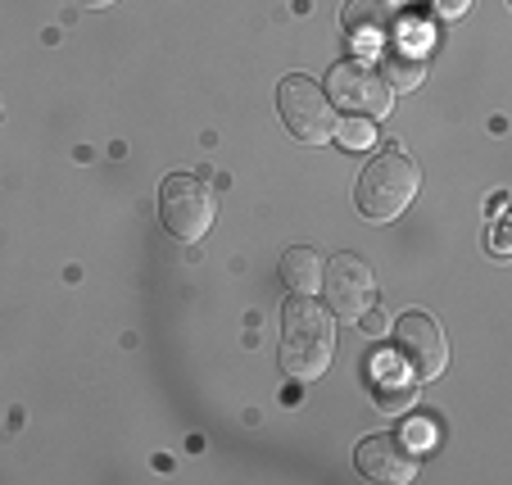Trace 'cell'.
I'll list each match as a JSON object with an SVG mask.
<instances>
[{
  "label": "cell",
  "mask_w": 512,
  "mask_h": 485,
  "mask_svg": "<svg viewBox=\"0 0 512 485\" xmlns=\"http://www.w3.org/2000/svg\"><path fill=\"white\" fill-rule=\"evenodd\" d=\"M336 354L331 313L309 295H290L281 309V368L295 381H318Z\"/></svg>",
  "instance_id": "1"
},
{
  "label": "cell",
  "mask_w": 512,
  "mask_h": 485,
  "mask_svg": "<svg viewBox=\"0 0 512 485\" xmlns=\"http://www.w3.org/2000/svg\"><path fill=\"white\" fill-rule=\"evenodd\" d=\"M417 186H422V173H417L413 155L390 146L363 168V177L354 186V204L368 223H395L408 204H413Z\"/></svg>",
  "instance_id": "2"
},
{
  "label": "cell",
  "mask_w": 512,
  "mask_h": 485,
  "mask_svg": "<svg viewBox=\"0 0 512 485\" xmlns=\"http://www.w3.org/2000/svg\"><path fill=\"white\" fill-rule=\"evenodd\" d=\"M213 214H218V204H213V191L204 177H186V173L164 177V186H159V218H164V232L173 241L195 245L213 227Z\"/></svg>",
  "instance_id": "3"
},
{
  "label": "cell",
  "mask_w": 512,
  "mask_h": 485,
  "mask_svg": "<svg viewBox=\"0 0 512 485\" xmlns=\"http://www.w3.org/2000/svg\"><path fill=\"white\" fill-rule=\"evenodd\" d=\"M277 109H281V123H286V132L295 136V141H304V146H327L331 141L336 118H331V100L318 82L300 78V73L281 78Z\"/></svg>",
  "instance_id": "4"
},
{
  "label": "cell",
  "mask_w": 512,
  "mask_h": 485,
  "mask_svg": "<svg viewBox=\"0 0 512 485\" xmlns=\"http://www.w3.org/2000/svg\"><path fill=\"white\" fill-rule=\"evenodd\" d=\"M327 91H331V105L349 109L354 118H386L390 105H395V91L386 87V78H381L368 59L336 64L327 73Z\"/></svg>",
  "instance_id": "5"
},
{
  "label": "cell",
  "mask_w": 512,
  "mask_h": 485,
  "mask_svg": "<svg viewBox=\"0 0 512 485\" xmlns=\"http://www.w3.org/2000/svg\"><path fill=\"white\" fill-rule=\"evenodd\" d=\"M395 340H399V359L413 368L417 381H435L449 368V340L426 313H404L395 322Z\"/></svg>",
  "instance_id": "6"
},
{
  "label": "cell",
  "mask_w": 512,
  "mask_h": 485,
  "mask_svg": "<svg viewBox=\"0 0 512 485\" xmlns=\"http://www.w3.org/2000/svg\"><path fill=\"white\" fill-rule=\"evenodd\" d=\"M322 286H327V304L340 318H358L377 295V277H372L363 254H336L322 268Z\"/></svg>",
  "instance_id": "7"
},
{
  "label": "cell",
  "mask_w": 512,
  "mask_h": 485,
  "mask_svg": "<svg viewBox=\"0 0 512 485\" xmlns=\"http://www.w3.org/2000/svg\"><path fill=\"white\" fill-rule=\"evenodd\" d=\"M340 28H345L349 46L372 55V50H386L390 37L399 32V5L395 0H345L340 10Z\"/></svg>",
  "instance_id": "8"
},
{
  "label": "cell",
  "mask_w": 512,
  "mask_h": 485,
  "mask_svg": "<svg viewBox=\"0 0 512 485\" xmlns=\"http://www.w3.org/2000/svg\"><path fill=\"white\" fill-rule=\"evenodd\" d=\"M358 472L368 476V481H390V485H404L417 476V449L408 445V440L390 436V431H377V436H368L363 445H358L354 454Z\"/></svg>",
  "instance_id": "9"
},
{
  "label": "cell",
  "mask_w": 512,
  "mask_h": 485,
  "mask_svg": "<svg viewBox=\"0 0 512 485\" xmlns=\"http://www.w3.org/2000/svg\"><path fill=\"white\" fill-rule=\"evenodd\" d=\"M281 282H286V291H295V295L318 291V286H322L318 250H309V245H290V250L281 254Z\"/></svg>",
  "instance_id": "10"
},
{
  "label": "cell",
  "mask_w": 512,
  "mask_h": 485,
  "mask_svg": "<svg viewBox=\"0 0 512 485\" xmlns=\"http://www.w3.org/2000/svg\"><path fill=\"white\" fill-rule=\"evenodd\" d=\"M377 73L386 78L390 91H413V87H422L426 64H422V55H417V50L386 46V50H381V68H377Z\"/></svg>",
  "instance_id": "11"
},
{
  "label": "cell",
  "mask_w": 512,
  "mask_h": 485,
  "mask_svg": "<svg viewBox=\"0 0 512 485\" xmlns=\"http://www.w3.org/2000/svg\"><path fill=\"white\" fill-rule=\"evenodd\" d=\"M413 399H417L413 386H408V381H399V386H395V381H390V372H386V363L377 359V404L386 408V413H404Z\"/></svg>",
  "instance_id": "12"
},
{
  "label": "cell",
  "mask_w": 512,
  "mask_h": 485,
  "mask_svg": "<svg viewBox=\"0 0 512 485\" xmlns=\"http://www.w3.org/2000/svg\"><path fill=\"white\" fill-rule=\"evenodd\" d=\"M336 141L345 150H368V146H377V127H372V118H354V114H349L345 123L336 127Z\"/></svg>",
  "instance_id": "13"
},
{
  "label": "cell",
  "mask_w": 512,
  "mask_h": 485,
  "mask_svg": "<svg viewBox=\"0 0 512 485\" xmlns=\"http://www.w3.org/2000/svg\"><path fill=\"white\" fill-rule=\"evenodd\" d=\"M358 318H363V336H368V340H377V336H386V331H390V318L381 309H372V313L363 309Z\"/></svg>",
  "instance_id": "14"
},
{
  "label": "cell",
  "mask_w": 512,
  "mask_h": 485,
  "mask_svg": "<svg viewBox=\"0 0 512 485\" xmlns=\"http://www.w3.org/2000/svg\"><path fill=\"white\" fill-rule=\"evenodd\" d=\"M426 5H431V14H440V19H458V14H467L472 0H426Z\"/></svg>",
  "instance_id": "15"
},
{
  "label": "cell",
  "mask_w": 512,
  "mask_h": 485,
  "mask_svg": "<svg viewBox=\"0 0 512 485\" xmlns=\"http://www.w3.org/2000/svg\"><path fill=\"white\" fill-rule=\"evenodd\" d=\"M408 440H413V449H417V445H426V440H431V427H426V422H417V427L408 431Z\"/></svg>",
  "instance_id": "16"
},
{
  "label": "cell",
  "mask_w": 512,
  "mask_h": 485,
  "mask_svg": "<svg viewBox=\"0 0 512 485\" xmlns=\"http://www.w3.org/2000/svg\"><path fill=\"white\" fill-rule=\"evenodd\" d=\"M82 10H109V5H114V0H78Z\"/></svg>",
  "instance_id": "17"
}]
</instances>
